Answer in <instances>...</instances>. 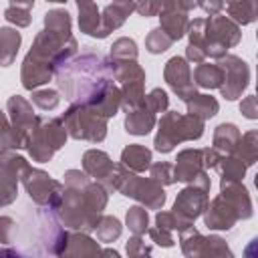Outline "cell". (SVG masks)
Wrapping results in <instances>:
<instances>
[{"mask_svg":"<svg viewBox=\"0 0 258 258\" xmlns=\"http://www.w3.org/2000/svg\"><path fill=\"white\" fill-rule=\"evenodd\" d=\"M149 238L157 244V246H163V248H171L175 244L173 236H171V230L167 228H161V226H155V228H149Z\"/></svg>","mask_w":258,"mask_h":258,"instance_id":"ab89813d","label":"cell"},{"mask_svg":"<svg viewBox=\"0 0 258 258\" xmlns=\"http://www.w3.org/2000/svg\"><path fill=\"white\" fill-rule=\"evenodd\" d=\"M28 167L24 157H8V151H2V206H8L16 198V185Z\"/></svg>","mask_w":258,"mask_h":258,"instance_id":"e0dca14e","label":"cell"},{"mask_svg":"<svg viewBox=\"0 0 258 258\" xmlns=\"http://www.w3.org/2000/svg\"><path fill=\"white\" fill-rule=\"evenodd\" d=\"M210 187L202 185V183H191L189 187L181 189L175 204H173V214L177 216V220L183 226V232L194 228V220L206 212L208 204H210V196H208Z\"/></svg>","mask_w":258,"mask_h":258,"instance_id":"7c38bea8","label":"cell"},{"mask_svg":"<svg viewBox=\"0 0 258 258\" xmlns=\"http://www.w3.org/2000/svg\"><path fill=\"white\" fill-rule=\"evenodd\" d=\"M62 123L71 137L85 141H103L107 135V117H103L91 105H73L64 115Z\"/></svg>","mask_w":258,"mask_h":258,"instance_id":"ba28073f","label":"cell"},{"mask_svg":"<svg viewBox=\"0 0 258 258\" xmlns=\"http://www.w3.org/2000/svg\"><path fill=\"white\" fill-rule=\"evenodd\" d=\"M224 8L238 24H250L258 18V0H224Z\"/></svg>","mask_w":258,"mask_h":258,"instance_id":"cb8c5ba5","label":"cell"},{"mask_svg":"<svg viewBox=\"0 0 258 258\" xmlns=\"http://www.w3.org/2000/svg\"><path fill=\"white\" fill-rule=\"evenodd\" d=\"M185 105H187V113H191V115H196V117H200V119H210V117H214L216 113H218V109H220V105H218V101L214 99V97H210V95H194V97H189L187 101H185Z\"/></svg>","mask_w":258,"mask_h":258,"instance_id":"83f0119b","label":"cell"},{"mask_svg":"<svg viewBox=\"0 0 258 258\" xmlns=\"http://www.w3.org/2000/svg\"><path fill=\"white\" fill-rule=\"evenodd\" d=\"M97 254H101V248L93 238L87 236V232L77 230L69 234L62 256H97Z\"/></svg>","mask_w":258,"mask_h":258,"instance_id":"7402d4cb","label":"cell"},{"mask_svg":"<svg viewBox=\"0 0 258 258\" xmlns=\"http://www.w3.org/2000/svg\"><path fill=\"white\" fill-rule=\"evenodd\" d=\"M10 6H18V8L30 10V8L34 6V0H10Z\"/></svg>","mask_w":258,"mask_h":258,"instance_id":"7dc6e473","label":"cell"},{"mask_svg":"<svg viewBox=\"0 0 258 258\" xmlns=\"http://www.w3.org/2000/svg\"><path fill=\"white\" fill-rule=\"evenodd\" d=\"M133 10H135V0H113V4H109L103 10V30H105V36L111 30L119 28Z\"/></svg>","mask_w":258,"mask_h":258,"instance_id":"44dd1931","label":"cell"},{"mask_svg":"<svg viewBox=\"0 0 258 258\" xmlns=\"http://www.w3.org/2000/svg\"><path fill=\"white\" fill-rule=\"evenodd\" d=\"M22 183L30 196V200L42 208H50L54 210L62 198V185L54 179H50L48 173L40 171V169H32L28 167L26 173L22 175Z\"/></svg>","mask_w":258,"mask_h":258,"instance_id":"8fae6325","label":"cell"},{"mask_svg":"<svg viewBox=\"0 0 258 258\" xmlns=\"http://www.w3.org/2000/svg\"><path fill=\"white\" fill-rule=\"evenodd\" d=\"M115 167L113 161L109 159V155L105 151L99 149H89L83 157V169L95 179L99 181L107 191H113V175H115Z\"/></svg>","mask_w":258,"mask_h":258,"instance_id":"ac0fdd59","label":"cell"},{"mask_svg":"<svg viewBox=\"0 0 258 258\" xmlns=\"http://www.w3.org/2000/svg\"><path fill=\"white\" fill-rule=\"evenodd\" d=\"M77 50V40L71 34V14L67 10H50L44 14V28L36 34L30 52L22 62L24 89H36L50 81Z\"/></svg>","mask_w":258,"mask_h":258,"instance_id":"6da1fadb","label":"cell"},{"mask_svg":"<svg viewBox=\"0 0 258 258\" xmlns=\"http://www.w3.org/2000/svg\"><path fill=\"white\" fill-rule=\"evenodd\" d=\"M246 163L242 159H238L236 155L234 157H224L220 159L218 163V169L222 173V183H232V181H240V177H244V171H246Z\"/></svg>","mask_w":258,"mask_h":258,"instance_id":"f546056e","label":"cell"},{"mask_svg":"<svg viewBox=\"0 0 258 258\" xmlns=\"http://www.w3.org/2000/svg\"><path fill=\"white\" fill-rule=\"evenodd\" d=\"M206 12H210V16L220 14V10L224 8V0H200L198 2Z\"/></svg>","mask_w":258,"mask_h":258,"instance_id":"ee69618b","label":"cell"},{"mask_svg":"<svg viewBox=\"0 0 258 258\" xmlns=\"http://www.w3.org/2000/svg\"><path fill=\"white\" fill-rule=\"evenodd\" d=\"M64 141H67V127L62 119H40L38 117V123L30 135L26 149L36 161L44 163L52 157L56 149L64 145Z\"/></svg>","mask_w":258,"mask_h":258,"instance_id":"9c48e42d","label":"cell"},{"mask_svg":"<svg viewBox=\"0 0 258 258\" xmlns=\"http://www.w3.org/2000/svg\"><path fill=\"white\" fill-rule=\"evenodd\" d=\"M153 125H155V113L145 103H141L139 107H135L127 113L125 131L131 135H147L153 129Z\"/></svg>","mask_w":258,"mask_h":258,"instance_id":"ffe728a7","label":"cell"},{"mask_svg":"<svg viewBox=\"0 0 258 258\" xmlns=\"http://www.w3.org/2000/svg\"><path fill=\"white\" fill-rule=\"evenodd\" d=\"M121 230H123V226H121V222H119L117 218H113V216H103L95 232H97L99 242L111 244V242H115V240L121 236Z\"/></svg>","mask_w":258,"mask_h":258,"instance_id":"1f68e13d","label":"cell"},{"mask_svg":"<svg viewBox=\"0 0 258 258\" xmlns=\"http://www.w3.org/2000/svg\"><path fill=\"white\" fill-rule=\"evenodd\" d=\"M240 111H242V115L248 117V119H258V97H256V95L246 97V99L240 103Z\"/></svg>","mask_w":258,"mask_h":258,"instance_id":"7bdbcfd3","label":"cell"},{"mask_svg":"<svg viewBox=\"0 0 258 258\" xmlns=\"http://www.w3.org/2000/svg\"><path fill=\"white\" fill-rule=\"evenodd\" d=\"M46 2H67V0H46Z\"/></svg>","mask_w":258,"mask_h":258,"instance_id":"681fc988","label":"cell"},{"mask_svg":"<svg viewBox=\"0 0 258 258\" xmlns=\"http://www.w3.org/2000/svg\"><path fill=\"white\" fill-rule=\"evenodd\" d=\"M91 175L79 169H69L64 173V191L54 208L60 222L71 230L93 232L101 222V212L107 206V189L99 181H91Z\"/></svg>","mask_w":258,"mask_h":258,"instance_id":"3957f363","label":"cell"},{"mask_svg":"<svg viewBox=\"0 0 258 258\" xmlns=\"http://www.w3.org/2000/svg\"><path fill=\"white\" fill-rule=\"evenodd\" d=\"M161 28L175 40H179L185 32H187V26H189V20L185 16L183 10H177V8H163L161 12Z\"/></svg>","mask_w":258,"mask_h":258,"instance_id":"603a6c76","label":"cell"},{"mask_svg":"<svg viewBox=\"0 0 258 258\" xmlns=\"http://www.w3.org/2000/svg\"><path fill=\"white\" fill-rule=\"evenodd\" d=\"M220 153L218 149H185L177 155L175 159V179L177 181H198L202 177H208L206 169L208 167H218L220 163Z\"/></svg>","mask_w":258,"mask_h":258,"instance_id":"30bf717a","label":"cell"},{"mask_svg":"<svg viewBox=\"0 0 258 258\" xmlns=\"http://www.w3.org/2000/svg\"><path fill=\"white\" fill-rule=\"evenodd\" d=\"M115 67L103 54L85 48L75 60H67L56 71L58 89L73 105H91L95 107L115 85Z\"/></svg>","mask_w":258,"mask_h":258,"instance_id":"7a4b0ae2","label":"cell"},{"mask_svg":"<svg viewBox=\"0 0 258 258\" xmlns=\"http://www.w3.org/2000/svg\"><path fill=\"white\" fill-rule=\"evenodd\" d=\"M58 101H60V97H58V93L52 91V89L36 91V93L32 95V103H34L38 109H42V111H50V109H54V107L58 105Z\"/></svg>","mask_w":258,"mask_h":258,"instance_id":"d590c367","label":"cell"},{"mask_svg":"<svg viewBox=\"0 0 258 258\" xmlns=\"http://www.w3.org/2000/svg\"><path fill=\"white\" fill-rule=\"evenodd\" d=\"M244 254H246V256H256V258H258V238H254V240L246 246Z\"/></svg>","mask_w":258,"mask_h":258,"instance_id":"bcb514c9","label":"cell"},{"mask_svg":"<svg viewBox=\"0 0 258 258\" xmlns=\"http://www.w3.org/2000/svg\"><path fill=\"white\" fill-rule=\"evenodd\" d=\"M173 44V38L159 26V28H153L149 32V36L145 38V46L151 54H159V52H165L169 46Z\"/></svg>","mask_w":258,"mask_h":258,"instance_id":"836d02e7","label":"cell"},{"mask_svg":"<svg viewBox=\"0 0 258 258\" xmlns=\"http://www.w3.org/2000/svg\"><path fill=\"white\" fill-rule=\"evenodd\" d=\"M256 97H258V95H256Z\"/></svg>","mask_w":258,"mask_h":258,"instance_id":"816d5d0a","label":"cell"},{"mask_svg":"<svg viewBox=\"0 0 258 258\" xmlns=\"http://www.w3.org/2000/svg\"><path fill=\"white\" fill-rule=\"evenodd\" d=\"M149 173H151V177L157 179L161 185H169V183L177 181L171 163H165V161H161V163H153V165L149 167Z\"/></svg>","mask_w":258,"mask_h":258,"instance_id":"8d00e7d4","label":"cell"},{"mask_svg":"<svg viewBox=\"0 0 258 258\" xmlns=\"http://www.w3.org/2000/svg\"><path fill=\"white\" fill-rule=\"evenodd\" d=\"M240 28L226 16L214 14L210 18H198L189 24V46L187 60L200 64L206 56L222 58L230 46L240 42Z\"/></svg>","mask_w":258,"mask_h":258,"instance_id":"277c9868","label":"cell"},{"mask_svg":"<svg viewBox=\"0 0 258 258\" xmlns=\"http://www.w3.org/2000/svg\"><path fill=\"white\" fill-rule=\"evenodd\" d=\"M125 222H127V228L133 232V234H145L149 228V216H147V210L143 208V206H133V208H129V212H127V218H125Z\"/></svg>","mask_w":258,"mask_h":258,"instance_id":"d6a6232c","label":"cell"},{"mask_svg":"<svg viewBox=\"0 0 258 258\" xmlns=\"http://www.w3.org/2000/svg\"><path fill=\"white\" fill-rule=\"evenodd\" d=\"M240 137H242V135H240V131H238L236 125H232V123H222V125H218L216 131H214V147H216L218 151H222V153H234V149H236Z\"/></svg>","mask_w":258,"mask_h":258,"instance_id":"4316f807","label":"cell"},{"mask_svg":"<svg viewBox=\"0 0 258 258\" xmlns=\"http://www.w3.org/2000/svg\"><path fill=\"white\" fill-rule=\"evenodd\" d=\"M113 60H135L137 58V44L131 38H119L111 46Z\"/></svg>","mask_w":258,"mask_h":258,"instance_id":"e575fe53","label":"cell"},{"mask_svg":"<svg viewBox=\"0 0 258 258\" xmlns=\"http://www.w3.org/2000/svg\"><path fill=\"white\" fill-rule=\"evenodd\" d=\"M252 216V202L248 189L240 181L222 183V194L214 198L208 208L204 222L210 230H230L238 220Z\"/></svg>","mask_w":258,"mask_h":258,"instance_id":"5b68a950","label":"cell"},{"mask_svg":"<svg viewBox=\"0 0 258 258\" xmlns=\"http://www.w3.org/2000/svg\"><path fill=\"white\" fill-rule=\"evenodd\" d=\"M143 103H145L153 113H161V111L167 109L169 99H167V93H165V91H161V89H153V91L145 97Z\"/></svg>","mask_w":258,"mask_h":258,"instance_id":"74e56055","label":"cell"},{"mask_svg":"<svg viewBox=\"0 0 258 258\" xmlns=\"http://www.w3.org/2000/svg\"><path fill=\"white\" fill-rule=\"evenodd\" d=\"M113 189L121 191L127 198H135L139 204H143L149 210H159L165 204V194H163V187H161V183L157 179H153V177H137L123 163L115 167Z\"/></svg>","mask_w":258,"mask_h":258,"instance_id":"52a82bcc","label":"cell"},{"mask_svg":"<svg viewBox=\"0 0 258 258\" xmlns=\"http://www.w3.org/2000/svg\"><path fill=\"white\" fill-rule=\"evenodd\" d=\"M79 2H89V0H77V4H79Z\"/></svg>","mask_w":258,"mask_h":258,"instance_id":"f907efd6","label":"cell"},{"mask_svg":"<svg viewBox=\"0 0 258 258\" xmlns=\"http://www.w3.org/2000/svg\"><path fill=\"white\" fill-rule=\"evenodd\" d=\"M254 183H256V187H258V173H256V177H254Z\"/></svg>","mask_w":258,"mask_h":258,"instance_id":"c3c4849f","label":"cell"},{"mask_svg":"<svg viewBox=\"0 0 258 258\" xmlns=\"http://www.w3.org/2000/svg\"><path fill=\"white\" fill-rule=\"evenodd\" d=\"M165 81L167 85L177 93V97L181 101H187L189 97L196 95V83H194V75L189 71V64L183 56H173L167 60L165 64Z\"/></svg>","mask_w":258,"mask_h":258,"instance_id":"2e32d148","label":"cell"},{"mask_svg":"<svg viewBox=\"0 0 258 258\" xmlns=\"http://www.w3.org/2000/svg\"><path fill=\"white\" fill-rule=\"evenodd\" d=\"M127 254L129 256H143V254H151V248L145 246V240L141 238V234H133V238L127 242Z\"/></svg>","mask_w":258,"mask_h":258,"instance_id":"b9f144b4","label":"cell"},{"mask_svg":"<svg viewBox=\"0 0 258 258\" xmlns=\"http://www.w3.org/2000/svg\"><path fill=\"white\" fill-rule=\"evenodd\" d=\"M202 135H204V119L191 113L179 115V113L169 111L159 121V131L155 135V149L161 153H167L177 143L200 139Z\"/></svg>","mask_w":258,"mask_h":258,"instance_id":"8992f818","label":"cell"},{"mask_svg":"<svg viewBox=\"0 0 258 258\" xmlns=\"http://www.w3.org/2000/svg\"><path fill=\"white\" fill-rule=\"evenodd\" d=\"M165 8V0H137L135 2V10L141 16H155L161 14Z\"/></svg>","mask_w":258,"mask_h":258,"instance_id":"f35d334b","label":"cell"},{"mask_svg":"<svg viewBox=\"0 0 258 258\" xmlns=\"http://www.w3.org/2000/svg\"><path fill=\"white\" fill-rule=\"evenodd\" d=\"M234 155L242 159L246 165H252L254 161H258V131L244 133L234 149Z\"/></svg>","mask_w":258,"mask_h":258,"instance_id":"f1b7e54d","label":"cell"},{"mask_svg":"<svg viewBox=\"0 0 258 258\" xmlns=\"http://www.w3.org/2000/svg\"><path fill=\"white\" fill-rule=\"evenodd\" d=\"M121 163L131 171H145L147 167H151V151L137 143L129 145L121 153Z\"/></svg>","mask_w":258,"mask_h":258,"instance_id":"484cf974","label":"cell"},{"mask_svg":"<svg viewBox=\"0 0 258 258\" xmlns=\"http://www.w3.org/2000/svg\"><path fill=\"white\" fill-rule=\"evenodd\" d=\"M218 64L224 71V83L220 87L222 95L228 101L238 99L242 95V91L248 87V79H250L248 64L240 56H234V54H224Z\"/></svg>","mask_w":258,"mask_h":258,"instance_id":"4fadbf2b","label":"cell"},{"mask_svg":"<svg viewBox=\"0 0 258 258\" xmlns=\"http://www.w3.org/2000/svg\"><path fill=\"white\" fill-rule=\"evenodd\" d=\"M79 26L85 34L89 36H97V38H105V30H103V16L99 14L95 0L89 2H79Z\"/></svg>","mask_w":258,"mask_h":258,"instance_id":"d6986e66","label":"cell"},{"mask_svg":"<svg viewBox=\"0 0 258 258\" xmlns=\"http://www.w3.org/2000/svg\"><path fill=\"white\" fill-rule=\"evenodd\" d=\"M179 242L185 256H232V250L220 236H202L194 228L181 232Z\"/></svg>","mask_w":258,"mask_h":258,"instance_id":"5bb4252c","label":"cell"},{"mask_svg":"<svg viewBox=\"0 0 258 258\" xmlns=\"http://www.w3.org/2000/svg\"><path fill=\"white\" fill-rule=\"evenodd\" d=\"M4 18L8 22H14L16 26H28L30 24V16L26 8H18V6H8L4 12Z\"/></svg>","mask_w":258,"mask_h":258,"instance_id":"60d3db41","label":"cell"},{"mask_svg":"<svg viewBox=\"0 0 258 258\" xmlns=\"http://www.w3.org/2000/svg\"><path fill=\"white\" fill-rule=\"evenodd\" d=\"M196 6V0H165V8H177V10H191Z\"/></svg>","mask_w":258,"mask_h":258,"instance_id":"f6af8a7d","label":"cell"},{"mask_svg":"<svg viewBox=\"0 0 258 258\" xmlns=\"http://www.w3.org/2000/svg\"><path fill=\"white\" fill-rule=\"evenodd\" d=\"M194 83L202 89H220L224 83V71L220 64L200 62L194 71Z\"/></svg>","mask_w":258,"mask_h":258,"instance_id":"d4e9b609","label":"cell"},{"mask_svg":"<svg viewBox=\"0 0 258 258\" xmlns=\"http://www.w3.org/2000/svg\"><path fill=\"white\" fill-rule=\"evenodd\" d=\"M6 117H8L10 125L16 129V133H18V137L22 139L24 147H28L30 135H32V131H34V127H36V123H38V117L32 115L30 103H28L26 99L18 97V95L10 97L8 103H6Z\"/></svg>","mask_w":258,"mask_h":258,"instance_id":"9a60e30c","label":"cell"},{"mask_svg":"<svg viewBox=\"0 0 258 258\" xmlns=\"http://www.w3.org/2000/svg\"><path fill=\"white\" fill-rule=\"evenodd\" d=\"M0 32H2V34H0V36H2V64L8 67V64L14 60L22 38H20V32H16V30H12V28H2Z\"/></svg>","mask_w":258,"mask_h":258,"instance_id":"4dcf8cb0","label":"cell"}]
</instances>
